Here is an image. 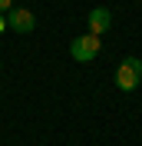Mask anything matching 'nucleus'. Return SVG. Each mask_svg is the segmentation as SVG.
Returning <instances> with one entry per match:
<instances>
[{"label":"nucleus","mask_w":142,"mask_h":146,"mask_svg":"<svg viewBox=\"0 0 142 146\" xmlns=\"http://www.w3.org/2000/svg\"><path fill=\"white\" fill-rule=\"evenodd\" d=\"M139 80H142V60L139 56H126L122 63L116 66V86L122 93H132L139 86Z\"/></svg>","instance_id":"obj_1"},{"label":"nucleus","mask_w":142,"mask_h":146,"mask_svg":"<svg viewBox=\"0 0 142 146\" xmlns=\"http://www.w3.org/2000/svg\"><path fill=\"white\" fill-rule=\"evenodd\" d=\"M99 46H103V40H99L96 33H83V36H76L70 43V56L76 63H89V60L99 56Z\"/></svg>","instance_id":"obj_2"},{"label":"nucleus","mask_w":142,"mask_h":146,"mask_svg":"<svg viewBox=\"0 0 142 146\" xmlns=\"http://www.w3.org/2000/svg\"><path fill=\"white\" fill-rule=\"evenodd\" d=\"M7 27L17 30V33H30V30L36 27V17L30 13L27 7H13V10L7 13Z\"/></svg>","instance_id":"obj_3"},{"label":"nucleus","mask_w":142,"mask_h":146,"mask_svg":"<svg viewBox=\"0 0 142 146\" xmlns=\"http://www.w3.org/2000/svg\"><path fill=\"white\" fill-rule=\"evenodd\" d=\"M86 20H89V33H96V36H103L109 27H112V13H109L106 7H93Z\"/></svg>","instance_id":"obj_4"},{"label":"nucleus","mask_w":142,"mask_h":146,"mask_svg":"<svg viewBox=\"0 0 142 146\" xmlns=\"http://www.w3.org/2000/svg\"><path fill=\"white\" fill-rule=\"evenodd\" d=\"M3 10L10 13V10H13V0H0V13H3Z\"/></svg>","instance_id":"obj_5"},{"label":"nucleus","mask_w":142,"mask_h":146,"mask_svg":"<svg viewBox=\"0 0 142 146\" xmlns=\"http://www.w3.org/2000/svg\"><path fill=\"white\" fill-rule=\"evenodd\" d=\"M3 30H7V17H3V13H0V33H3Z\"/></svg>","instance_id":"obj_6"}]
</instances>
